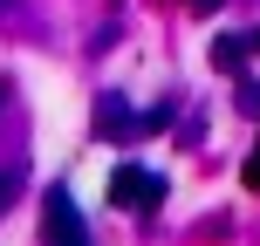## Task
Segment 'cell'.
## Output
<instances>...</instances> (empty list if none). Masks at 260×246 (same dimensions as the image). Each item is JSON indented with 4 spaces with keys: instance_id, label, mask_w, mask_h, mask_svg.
Wrapping results in <instances>:
<instances>
[{
    "instance_id": "6da1fadb",
    "label": "cell",
    "mask_w": 260,
    "mask_h": 246,
    "mask_svg": "<svg viewBox=\"0 0 260 246\" xmlns=\"http://www.w3.org/2000/svg\"><path fill=\"white\" fill-rule=\"evenodd\" d=\"M41 246H89V226H82L76 198H69L62 185L41 198Z\"/></svg>"
},
{
    "instance_id": "7a4b0ae2",
    "label": "cell",
    "mask_w": 260,
    "mask_h": 246,
    "mask_svg": "<svg viewBox=\"0 0 260 246\" xmlns=\"http://www.w3.org/2000/svg\"><path fill=\"white\" fill-rule=\"evenodd\" d=\"M110 198L130 205V212H151L157 198H165V178H157V171H144V164H123L117 178H110Z\"/></svg>"
},
{
    "instance_id": "3957f363",
    "label": "cell",
    "mask_w": 260,
    "mask_h": 246,
    "mask_svg": "<svg viewBox=\"0 0 260 246\" xmlns=\"http://www.w3.org/2000/svg\"><path fill=\"white\" fill-rule=\"evenodd\" d=\"M247 185L260 192V144H253V157H247Z\"/></svg>"
},
{
    "instance_id": "277c9868",
    "label": "cell",
    "mask_w": 260,
    "mask_h": 246,
    "mask_svg": "<svg viewBox=\"0 0 260 246\" xmlns=\"http://www.w3.org/2000/svg\"><path fill=\"white\" fill-rule=\"evenodd\" d=\"M0 198H7V185H0Z\"/></svg>"
},
{
    "instance_id": "5b68a950",
    "label": "cell",
    "mask_w": 260,
    "mask_h": 246,
    "mask_svg": "<svg viewBox=\"0 0 260 246\" xmlns=\"http://www.w3.org/2000/svg\"><path fill=\"white\" fill-rule=\"evenodd\" d=\"M253 48H260V34H253Z\"/></svg>"
}]
</instances>
